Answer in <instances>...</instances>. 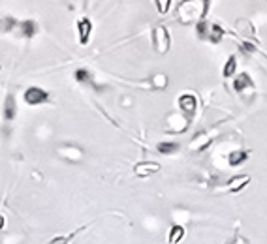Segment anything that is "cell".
Here are the masks:
<instances>
[{
  "mask_svg": "<svg viewBox=\"0 0 267 244\" xmlns=\"http://www.w3.org/2000/svg\"><path fill=\"white\" fill-rule=\"evenodd\" d=\"M211 8V0H182L177 6V17L182 23H194V21H203Z\"/></svg>",
  "mask_w": 267,
  "mask_h": 244,
  "instance_id": "cell-1",
  "label": "cell"
},
{
  "mask_svg": "<svg viewBox=\"0 0 267 244\" xmlns=\"http://www.w3.org/2000/svg\"><path fill=\"white\" fill-rule=\"evenodd\" d=\"M153 45H155V49L160 55H166L170 51L172 38H170V32H168V28L164 25L155 26V30H153Z\"/></svg>",
  "mask_w": 267,
  "mask_h": 244,
  "instance_id": "cell-2",
  "label": "cell"
},
{
  "mask_svg": "<svg viewBox=\"0 0 267 244\" xmlns=\"http://www.w3.org/2000/svg\"><path fill=\"white\" fill-rule=\"evenodd\" d=\"M23 98H25V101L28 105H42V103H45V101L49 100V92L40 88V86H30V88L25 90Z\"/></svg>",
  "mask_w": 267,
  "mask_h": 244,
  "instance_id": "cell-3",
  "label": "cell"
},
{
  "mask_svg": "<svg viewBox=\"0 0 267 244\" xmlns=\"http://www.w3.org/2000/svg\"><path fill=\"white\" fill-rule=\"evenodd\" d=\"M179 109L184 117L192 118L196 115V111H198V100H196V96L194 94H182L181 98H179Z\"/></svg>",
  "mask_w": 267,
  "mask_h": 244,
  "instance_id": "cell-4",
  "label": "cell"
},
{
  "mask_svg": "<svg viewBox=\"0 0 267 244\" xmlns=\"http://www.w3.org/2000/svg\"><path fill=\"white\" fill-rule=\"evenodd\" d=\"M160 169H162L160 167V163H156V162H139V163L134 165V175H136V177L145 178V177H149V175L158 173Z\"/></svg>",
  "mask_w": 267,
  "mask_h": 244,
  "instance_id": "cell-5",
  "label": "cell"
},
{
  "mask_svg": "<svg viewBox=\"0 0 267 244\" xmlns=\"http://www.w3.org/2000/svg\"><path fill=\"white\" fill-rule=\"evenodd\" d=\"M57 152H59L61 158H64V160H68V162L83 160V151L78 149V147H74V145H62V147L57 149Z\"/></svg>",
  "mask_w": 267,
  "mask_h": 244,
  "instance_id": "cell-6",
  "label": "cell"
},
{
  "mask_svg": "<svg viewBox=\"0 0 267 244\" xmlns=\"http://www.w3.org/2000/svg\"><path fill=\"white\" fill-rule=\"evenodd\" d=\"M2 117L6 122H13L17 117V101L13 94H8L6 100H4V107H2Z\"/></svg>",
  "mask_w": 267,
  "mask_h": 244,
  "instance_id": "cell-7",
  "label": "cell"
},
{
  "mask_svg": "<svg viewBox=\"0 0 267 244\" xmlns=\"http://www.w3.org/2000/svg\"><path fill=\"white\" fill-rule=\"evenodd\" d=\"M78 32H79V43L81 45H87L89 40H90V34H92V23H90V19H79L78 21Z\"/></svg>",
  "mask_w": 267,
  "mask_h": 244,
  "instance_id": "cell-8",
  "label": "cell"
},
{
  "mask_svg": "<svg viewBox=\"0 0 267 244\" xmlns=\"http://www.w3.org/2000/svg\"><path fill=\"white\" fill-rule=\"evenodd\" d=\"M233 90L235 92L243 94L245 90H254V81L250 79L249 74H239V76L235 77V81H233Z\"/></svg>",
  "mask_w": 267,
  "mask_h": 244,
  "instance_id": "cell-9",
  "label": "cell"
},
{
  "mask_svg": "<svg viewBox=\"0 0 267 244\" xmlns=\"http://www.w3.org/2000/svg\"><path fill=\"white\" fill-rule=\"evenodd\" d=\"M250 182V175H239V177H233L226 182V190L232 192V194H237L241 192L243 188H247Z\"/></svg>",
  "mask_w": 267,
  "mask_h": 244,
  "instance_id": "cell-10",
  "label": "cell"
},
{
  "mask_svg": "<svg viewBox=\"0 0 267 244\" xmlns=\"http://www.w3.org/2000/svg\"><path fill=\"white\" fill-rule=\"evenodd\" d=\"M17 26H19V34L23 38H34L36 34H38V25H36V21H32V19L19 21Z\"/></svg>",
  "mask_w": 267,
  "mask_h": 244,
  "instance_id": "cell-11",
  "label": "cell"
},
{
  "mask_svg": "<svg viewBox=\"0 0 267 244\" xmlns=\"http://www.w3.org/2000/svg\"><path fill=\"white\" fill-rule=\"evenodd\" d=\"M213 143V139H211V135L209 134H199L192 143H190V151H194V152H201V151H205L209 145Z\"/></svg>",
  "mask_w": 267,
  "mask_h": 244,
  "instance_id": "cell-12",
  "label": "cell"
},
{
  "mask_svg": "<svg viewBox=\"0 0 267 244\" xmlns=\"http://www.w3.org/2000/svg\"><path fill=\"white\" fill-rule=\"evenodd\" d=\"M235 30L239 34H243V36L250 38V40H254V34H256L254 26H252V23H250L249 19H239V21L235 23Z\"/></svg>",
  "mask_w": 267,
  "mask_h": 244,
  "instance_id": "cell-13",
  "label": "cell"
},
{
  "mask_svg": "<svg viewBox=\"0 0 267 244\" xmlns=\"http://www.w3.org/2000/svg\"><path fill=\"white\" fill-rule=\"evenodd\" d=\"M249 151H232L228 154V163L232 165V167H237V165H241L245 162L249 160Z\"/></svg>",
  "mask_w": 267,
  "mask_h": 244,
  "instance_id": "cell-14",
  "label": "cell"
},
{
  "mask_svg": "<svg viewBox=\"0 0 267 244\" xmlns=\"http://www.w3.org/2000/svg\"><path fill=\"white\" fill-rule=\"evenodd\" d=\"M224 28L220 25H209V32H207V40L211 43H220L224 40Z\"/></svg>",
  "mask_w": 267,
  "mask_h": 244,
  "instance_id": "cell-15",
  "label": "cell"
},
{
  "mask_svg": "<svg viewBox=\"0 0 267 244\" xmlns=\"http://www.w3.org/2000/svg\"><path fill=\"white\" fill-rule=\"evenodd\" d=\"M184 239V228H182L181 224H175L172 226L170 229V235H168V243L170 244H179Z\"/></svg>",
  "mask_w": 267,
  "mask_h": 244,
  "instance_id": "cell-16",
  "label": "cell"
},
{
  "mask_svg": "<svg viewBox=\"0 0 267 244\" xmlns=\"http://www.w3.org/2000/svg\"><path fill=\"white\" fill-rule=\"evenodd\" d=\"M235 72H237V57L232 55L230 59L226 60L224 68H222V76H224L226 79H230V77L235 76Z\"/></svg>",
  "mask_w": 267,
  "mask_h": 244,
  "instance_id": "cell-17",
  "label": "cell"
},
{
  "mask_svg": "<svg viewBox=\"0 0 267 244\" xmlns=\"http://www.w3.org/2000/svg\"><path fill=\"white\" fill-rule=\"evenodd\" d=\"M151 88H155V90H164L166 86H168V76L166 74H156V76L151 77Z\"/></svg>",
  "mask_w": 267,
  "mask_h": 244,
  "instance_id": "cell-18",
  "label": "cell"
},
{
  "mask_svg": "<svg viewBox=\"0 0 267 244\" xmlns=\"http://www.w3.org/2000/svg\"><path fill=\"white\" fill-rule=\"evenodd\" d=\"M181 149V145L175 143V141H164V143L156 145V151L160 154H175V152Z\"/></svg>",
  "mask_w": 267,
  "mask_h": 244,
  "instance_id": "cell-19",
  "label": "cell"
},
{
  "mask_svg": "<svg viewBox=\"0 0 267 244\" xmlns=\"http://www.w3.org/2000/svg\"><path fill=\"white\" fill-rule=\"evenodd\" d=\"M83 229H87V226H83V228L76 229V231H74V233H68V235H59V237H53V239H51V241H49V243H47V244H70V243H72V239H74V237L78 235L79 231H83Z\"/></svg>",
  "mask_w": 267,
  "mask_h": 244,
  "instance_id": "cell-20",
  "label": "cell"
},
{
  "mask_svg": "<svg viewBox=\"0 0 267 244\" xmlns=\"http://www.w3.org/2000/svg\"><path fill=\"white\" fill-rule=\"evenodd\" d=\"M17 25L19 21L15 17H2L0 19V32H11Z\"/></svg>",
  "mask_w": 267,
  "mask_h": 244,
  "instance_id": "cell-21",
  "label": "cell"
},
{
  "mask_svg": "<svg viewBox=\"0 0 267 244\" xmlns=\"http://www.w3.org/2000/svg\"><path fill=\"white\" fill-rule=\"evenodd\" d=\"M76 81L78 83H92V76H90V72L89 70H85V68H79V70H76Z\"/></svg>",
  "mask_w": 267,
  "mask_h": 244,
  "instance_id": "cell-22",
  "label": "cell"
},
{
  "mask_svg": "<svg viewBox=\"0 0 267 244\" xmlns=\"http://www.w3.org/2000/svg\"><path fill=\"white\" fill-rule=\"evenodd\" d=\"M196 32H198L199 38H207V32H209V23H207L205 19L196 23Z\"/></svg>",
  "mask_w": 267,
  "mask_h": 244,
  "instance_id": "cell-23",
  "label": "cell"
},
{
  "mask_svg": "<svg viewBox=\"0 0 267 244\" xmlns=\"http://www.w3.org/2000/svg\"><path fill=\"white\" fill-rule=\"evenodd\" d=\"M170 6H172V0H156V9L158 13H168L170 11Z\"/></svg>",
  "mask_w": 267,
  "mask_h": 244,
  "instance_id": "cell-24",
  "label": "cell"
},
{
  "mask_svg": "<svg viewBox=\"0 0 267 244\" xmlns=\"http://www.w3.org/2000/svg\"><path fill=\"white\" fill-rule=\"evenodd\" d=\"M243 47H245V51H249V53H254V51H256V47H254V43H249V42L243 43Z\"/></svg>",
  "mask_w": 267,
  "mask_h": 244,
  "instance_id": "cell-25",
  "label": "cell"
},
{
  "mask_svg": "<svg viewBox=\"0 0 267 244\" xmlns=\"http://www.w3.org/2000/svg\"><path fill=\"white\" fill-rule=\"evenodd\" d=\"M232 244H249V243H247V239H243V237H235Z\"/></svg>",
  "mask_w": 267,
  "mask_h": 244,
  "instance_id": "cell-26",
  "label": "cell"
},
{
  "mask_svg": "<svg viewBox=\"0 0 267 244\" xmlns=\"http://www.w3.org/2000/svg\"><path fill=\"white\" fill-rule=\"evenodd\" d=\"M4 224H6V218H4V216H2V214H0V231H2V229H4Z\"/></svg>",
  "mask_w": 267,
  "mask_h": 244,
  "instance_id": "cell-27",
  "label": "cell"
}]
</instances>
